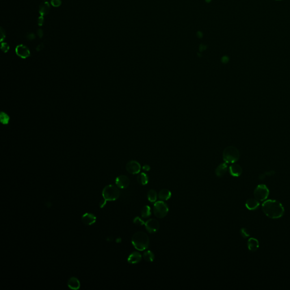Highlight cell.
I'll use <instances>...</instances> for the list:
<instances>
[{"mask_svg": "<svg viewBox=\"0 0 290 290\" xmlns=\"http://www.w3.org/2000/svg\"><path fill=\"white\" fill-rule=\"evenodd\" d=\"M264 214L272 219L281 218L285 213V209L281 203L277 200L268 199L262 205Z\"/></svg>", "mask_w": 290, "mask_h": 290, "instance_id": "1", "label": "cell"}, {"mask_svg": "<svg viewBox=\"0 0 290 290\" xmlns=\"http://www.w3.org/2000/svg\"><path fill=\"white\" fill-rule=\"evenodd\" d=\"M132 243L137 250L144 251L149 246V237L146 233L143 232H137L132 237Z\"/></svg>", "mask_w": 290, "mask_h": 290, "instance_id": "2", "label": "cell"}, {"mask_svg": "<svg viewBox=\"0 0 290 290\" xmlns=\"http://www.w3.org/2000/svg\"><path fill=\"white\" fill-rule=\"evenodd\" d=\"M240 158V152L234 146L227 147L223 153V159L226 163H234Z\"/></svg>", "mask_w": 290, "mask_h": 290, "instance_id": "3", "label": "cell"}, {"mask_svg": "<svg viewBox=\"0 0 290 290\" xmlns=\"http://www.w3.org/2000/svg\"><path fill=\"white\" fill-rule=\"evenodd\" d=\"M120 192L117 186L114 185H108L104 188L102 196L107 201H114L119 198Z\"/></svg>", "mask_w": 290, "mask_h": 290, "instance_id": "4", "label": "cell"}, {"mask_svg": "<svg viewBox=\"0 0 290 290\" xmlns=\"http://www.w3.org/2000/svg\"><path fill=\"white\" fill-rule=\"evenodd\" d=\"M154 215L159 218H163L167 216L169 209L167 204L163 201H157L153 207Z\"/></svg>", "mask_w": 290, "mask_h": 290, "instance_id": "5", "label": "cell"}, {"mask_svg": "<svg viewBox=\"0 0 290 290\" xmlns=\"http://www.w3.org/2000/svg\"><path fill=\"white\" fill-rule=\"evenodd\" d=\"M269 195L268 188L265 184L257 185L254 191V196L256 199L259 201H264L266 200Z\"/></svg>", "mask_w": 290, "mask_h": 290, "instance_id": "6", "label": "cell"}, {"mask_svg": "<svg viewBox=\"0 0 290 290\" xmlns=\"http://www.w3.org/2000/svg\"><path fill=\"white\" fill-rule=\"evenodd\" d=\"M145 225L146 230L150 233L157 232L160 227L158 221L155 219H150L147 220Z\"/></svg>", "mask_w": 290, "mask_h": 290, "instance_id": "7", "label": "cell"}, {"mask_svg": "<svg viewBox=\"0 0 290 290\" xmlns=\"http://www.w3.org/2000/svg\"><path fill=\"white\" fill-rule=\"evenodd\" d=\"M141 169L140 164L136 160H131L129 162L126 166L127 171L132 175L139 173Z\"/></svg>", "mask_w": 290, "mask_h": 290, "instance_id": "8", "label": "cell"}, {"mask_svg": "<svg viewBox=\"0 0 290 290\" xmlns=\"http://www.w3.org/2000/svg\"><path fill=\"white\" fill-rule=\"evenodd\" d=\"M17 55L22 58H26L30 56V51L28 47L25 45L20 44L17 46L15 48Z\"/></svg>", "mask_w": 290, "mask_h": 290, "instance_id": "9", "label": "cell"}, {"mask_svg": "<svg viewBox=\"0 0 290 290\" xmlns=\"http://www.w3.org/2000/svg\"><path fill=\"white\" fill-rule=\"evenodd\" d=\"M115 183L119 188L125 189L127 188L130 184V180L127 176L120 175L116 179Z\"/></svg>", "mask_w": 290, "mask_h": 290, "instance_id": "10", "label": "cell"}, {"mask_svg": "<svg viewBox=\"0 0 290 290\" xmlns=\"http://www.w3.org/2000/svg\"><path fill=\"white\" fill-rule=\"evenodd\" d=\"M82 221L85 225L91 226L96 222L97 217L93 214L86 213L82 216Z\"/></svg>", "mask_w": 290, "mask_h": 290, "instance_id": "11", "label": "cell"}, {"mask_svg": "<svg viewBox=\"0 0 290 290\" xmlns=\"http://www.w3.org/2000/svg\"><path fill=\"white\" fill-rule=\"evenodd\" d=\"M142 255L138 252H133L129 255L127 262L130 264H136L139 263L142 259Z\"/></svg>", "mask_w": 290, "mask_h": 290, "instance_id": "12", "label": "cell"}, {"mask_svg": "<svg viewBox=\"0 0 290 290\" xmlns=\"http://www.w3.org/2000/svg\"><path fill=\"white\" fill-rule=\"evenodd\" d=\"M229 171L230 174L233 177H239L242 175V170L239 164H233L229 168Z\"/></svg>", "mask_w": 290, "mask_h": 290, "instance_id": "13", "label": "cell"}, {"mask_svg": "<svg viewBox=\"0 0 290 290\" xmlns=\"http://www.w3.org/2000/svg\"><path fill=\"white\" fill-rule=\"evenodd\" d=\"M246 206L248 210H255L259 207V202L255 198H251L246 201Z\"/></svg>", "mask_w": 290, "mask_h": 290, "instance_id": "14", "label": "cell"}, {"mask_svg": "<svg viewBox=\"0 0 290 290\" xmlns=\"http://www.w3.org/2000/svg\"><path fill=\"white\" fill-rule=\"evenodd\" d=\"M228 170V166L227 163H223L219 165L216 170V174L219 177L224 176Z\"/></svg>", "mask_w": 290, "mask_h": 290, "instance_id": "15", "label": "cell"}, {"mask_svg": "<svg viewBox=\"0 0 290 290\" xmlns=\"http://www.w3.org/2000/svg\"><path fill=\"white\" fill-rule=\"evenodd\" d=\"M248 248L249 250L252 252H255L259 248V242L257 239L255 238H250L248 241Z\"/></svg>", "mask_w": 290, "mask_h": 290, "instance_id": "16", "label": "cell"}, {"mask_svg": "<svg viewBox=\"0 0 290 290\" xmlns=\"http://www.w3.org/2000/svg\"><path fill=\"white\" fill-rule=\"evenodd\" d=\"M68 286L71 290H77L79 289L81 284L79 280L75 277H71L68 282Z\"/></svg>", "mask_w": 290, "mask_h": 290, "instance_id": "17", "label": "cell"}, {"mask_svg": "<svg viewBox=\"0 0 290 290\" xmlns=\"http://www.w3.org/2000/svg\"><path fill=\"white\" fill-rule=\"evenodd\" d=\"M50 11V5L48 2H42L39 5V12L40 15L45 16L49 13Z\"/></svg>", "mask_w": 290, "mask_h": 290, "instance_id": "18", "label": "cell"}, {"mask_svg": "<svg viewBox=\"0 0 290 290\" xmlns=\"http://www.w3.org/2000/svg\"><path fill=\"white\" fill-rule=\"evenodd\" d=\"M171 197V192L167 189H162L158 194V197L161 201H167Z\"/></svg>", "mask_w": 290, "mask_h": 290, "instance_id": "19", "label": "cell"}, {"mask_svg": "<svg viewBox=\"0 0 290 290\" xmlns=\"http://www.w3.org/2000/svg\"><path fill=\"white\" fill-rule=\"evenodd\" d=\"M137 181L140 184L145 185L149 182V177L145 173L142 172L137 177Z\"/></svg>", "mask_w": 290, "mask_h": 290, "instance_id": "20", "label": "cell"}, {"mask_svg": "<svg viewBox=\"0 0 290 290\" xmlns=\"http://www.w3.org/2000/svg\"><path fill=\"white\" fill-rule=\"evenodd\" d=\"M158 194L154 189H151L147 193V198L150 202H155L157 200Z\"/></svg>", "mask_w": 290, "mask_h": 290, "instance_id": "21", "label": "cell"}, {"mask_svg": "<svg viewBox=\"0 0 290 290\" xmlns=\"http://www.w3.org/2000/svg\"><path fill=\"white\" fill-rule=\"evenodd\" d=\"M143 257L145 261L149 262H151L154 260L155 255L153 252L151 251H146L144 252L143 255Z\"/></svg>", "mask_w": 290, "mask_h": 290, "instance_id": "22", "label": "cell"}, {"mask_svg": "<svg viewBox=\"0 0 290 290\" xmlns=\"http://www.w3.org/2000/svg\"><path fill=\"white\" fill-rule=\"evenodd\" d=\"M141 216L144 218H149L151 215V208L149 206L146 205L142 209L141 211Z\"/></svg>", "mask_w": 290, "mask_h": 290, "instance_id": "23", "label": "cell"}, {"mask_svg": "<svg viewBox=\"0 0 290 290\" xmlns=\"http://www.w3.org/2000/svg\"><path fill=\"white\" fill-rule=\"evenodd\" d=\"M0 120L1 123L4 125H8L9 123L10 117L9 115L4 112H1L0 114Z\"/></svg>", "mask_w": 290, "mask_h": 290, "instance_id": "24", "label": "cell"}, {"mask_svg": "<svg viewBox=\"0 0 290 290\" xmlns=\"http://www.w3.org/2000/svg\"><path fill=\"white\" fill-rule=\"evenodd\" d=\"M240 234H241L242 237L244 238V239H246L247 237H249V236H250V233L249 232V231H248L247 229H245V228H242L240 229Z\"/></svg>", "mask_w": 290, "mask_h": 290, "instance_id": "25", "label": "cell"}, {"mask_svg": "<svg viewBox=\"0 0 290 290\" xmlns=\"http://www.w3.org/2000/svg\"><path fill=\"white\" fill-rule=\"evenodd\" d=\"M274 173H275V172L273 171H272L266 172H265L264 173L261 174V175L259 176V179H261V180H263V179H264L266 177V176H271V175H272L274 174Z\"/></svg>", "mask_w": 290, "mask_h": 290, "instance_id": "26", "label": "cell"}, {"mask_svg": "<svg viewBox=\"0 0 290 290\" xmlns=\"http://www.w3.org/2000/svg\"><path fill=\"white\" fill-rule=\"evenodd\" d=\"M133 222L134 223L137 224V225H138V226H143V224H145V223H144V222L142 220V219H141L140 217H136L134 220H133Z\"/></svg>", "mask_w": 290, "mask_h": 290, "instance_id": "27", "label": "cell"}, {"mask_svg": "<svg viewBox=\"0 0 290 290\" xmlns=\"http://www.w3.org/2000/svg\"><path fill=\"white\" fill-rule=\"evenodd\" d=\"M1 50L4 52V53H6L8 52V51L10 49V47H9V45L8 43H2L1 44Z\"/></svg>", "mask_w": 290, "mask_h": 290, "instance_id": "28", "label": "cell"}, {"mask_svg": "<svg viewBox=\"0 0 290 290\" xmlns=\"http://www.w3.org/2000/svg\"><path fill=\"white\" fill-rule=\"evenodd\" d=\"M51 5L54 7H59L61 5V0H52L51 1Z\"/></svg>", "mask_w": 290, "mask_h": 290, "instance_id": "29", "label": "cell"}, {"mask_svg": "<svg viewBox=\"0 0 290 290\" xmlns=\"http://www.w3.org/2000/svg\"><path fill=\"white\" fill-rule=\"evenodd\" d=\"M0 34H1V41H3V40L5 39L6 37V34H5V31L3 27H1L0 28Z\"/></svg>", "mask_w": 290, "mask_h": 290, "instance_id": "30", "label": "cell"}, {"mask_svg": "<svg viewBox=\"0 0 290 290\" xmlns=\"http://www.w3.org/2000/svg\"><path fill=\"white\" fill-rule=\"evenodd\" d=\"M26 38L27 39H28L30 40H34L35 39V35L34 33L30 32V33L27 34Z\"/></svg>", "mask_w": 290, "mask_h": 290, "instance_id": "31", "label": "cell"}, {"mask_svg": "<svg viewBox=\"0 0 290 290\" xmlns=\"http://www.w3.org/2000/svg\"><path fill=\"white\" fill-rule=\"evenodd\" d=\"M44 18L43 17V16H40L39 18H38V25L39 26H43V23H44Z\"/></svg>", "mask_w": 290, "mask_h": 290, "instance_id": "32", "label": "cell"}, {"mask_svg": "<svg viewBox=\"0 0 290 290\" xmlns=\"http://www.w3.org/2000/svg\"><path fill=\"white\" fill-rule=\"evenodd\" d=\"M37 35L39 36V38H41L43 36V35H44V32H43V30L41 29V28L38 29V31H37Z\"/></svg>", "mask_w": 290, "mask_h": 290, "instance_id": "33", "label": "cell"}, {"mask_svg": "<svg viewBox=\"0 0 290 290\" xmlns=\"http://www.w3.org/2000/svg\"><path fill=\"white\" fill-rule=\"evenodd\" d=\"M106 203H107V201L105 200L104 199L101 200V202L99 203V206L101 208H103V207L104 206L106 205Z\"/></svg>", "mask_w": 290, "mask_h": 290, "instance_id": "34", "label": "cell"}, {"mask_svg": "<svg viewBox=\"0 0 290 290\" xmlns=\"http://www.w3.org/2000/svg\"><path fill=\"white\" fill-rule=\"evenodd\" d=\"M44 48V44L43 43H41L39 45H38V47H36V51H41Z\"/></svg>", "mask_w": 290, "mask_h": 290, "instance_id": "35", "label": "cell"}, {"mask_svg": "<svg viewBox=\"0 0 290 290\" xmlns=\"http://www.w3.org/2000/svg\"><path fill=\"white\" fill-rule=\"evenodd\" d=\"M150 169V167L148 165H145L143 167V170L145 171H149Z\"/></svg>", "mask_w": 290, "mask_h": 290, "instance_id": "36", "label": "cell"}, {"mask_svg": "<svg viewBox=\"0 0 290 290\" xmlns=\"http://www.w3.org/2000/svg\"><path fill=\"white\" fill-rule=\"evenodd\" d=\"M276 1H281V0H276Z\"/></svg>", "mask_w": 290, "mask_h": 290, "instance_id": "37", "label": "cell"}]
</instances>
